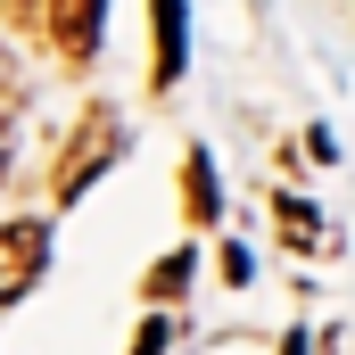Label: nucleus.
<instances>
[{"label": "nucleus", "instance_id": "f257e3e1", "mask_svg": "<svg viewBox=\"0 0 355 355\" xmlns=\"http://www.w3.org/2000/svg\"><path fill=\"white\" fill-rule=\"evenodd\" d=\"M116 149H124L116 116H107V107H91V116H83V141H75V157H58V198H83L91 182L116 166Z\"/></svg>", "mask_w": 355, "mask_h": 355}, {"label": "nucleus", "instance_id": "f03ea898", "mask_svg": "<svg viewBox=\"0 0 355 355\" xmlns=\"http://www.w3.org/2000/svg\"><path fill=\"white\" fill-rule=\"evenodd\" d=\"M50 265V232L42 223H0V306H17Z\"/></svg>", "mask_w": 355, "mask_h": 355}, {"label": "nucleus", "instance_id": "7ed1b4c3", "mask_svg": "<svg viewBox=\"0 0 355 355\" xmlns=\"http://www.w3.org/2000/svg\"><path fill=\"white\" fill-rule=\"evenodd\" d=\"M99 17H107V0H50V42H58L75 67L99 50Z\"/></svg>", "mask_w": 355, "mask_h": 355}, {"label": "nucleus", "instance_id": "20e7f679", "mask_svg": "<svg viewBox=\"0 0 355 355\" xmlns=\"http://www.w3.org/2000/svg\"><path fill=\"white\" fill-rule=\"evenodd\" d=\"M272 223H281V240H289L297 257H322V248H331V223H322L297 190H272Z\"/></svg>", "mask_w": 355, "mask_h": 355}, {"label": "nucleus", "instance_id": "39448f33", "mask_svg": "<svg viewBox=\"0 0 355 355\" xmlns=\"http://www.w3.org/2000/svg\"><path fill=\"white\" fill-rule=\"evenodd\" d=\"M182 83V0H157V91Z\"/></svg>", "mask_w": 355, "mask_h": 355}, {"label": "nucleus", "instance_id": "423d86ee", "mask_svg": "<svg viewBox=\"0 0 355 355\" xmlns=\"http://www.w3.org/2000/svg\"><path fill=\"white\" fill-rule=\"evenodd\" d=\"M182 207H190L198 223H215V215H223V198H215V166H207L198 149L182 157Z\"/></svg>", "mask_w": 355, "mask_h": 355}, {"label": "nucleus", "instance_id": "0eeeda50", "mask_svg": "<svg viewBox=\"0 0 355 355\" xmlns=\"http://www.w3.org/2000/svg\"><path fill=\"white\" fill-rule=\"evenodd\" d=\"M182 281H190V257H166V265L149 272V297H174Z\"/></svg>", "mask_w": 355, "mask_h": 355}, {"label": "nucleus", "instance_id": "6e6552de", "mask_svg": "<svg viewBox=\"0 0 355 355\" xmlns=\"http://www.w3.org/2000/svg\"><path fill=\"white\" fill-rule=\"evenodd\" d=\"M166 339H174V322H141V347L132 355H166Z\"/></svg>", "mask_w": 355, "mask_h": 355}, {"label": "nucleus", "instance_id": "1a4fd4ad", "mask_svg": "<svg viewBox=\"0 0 355 355\" xmlns=\"http://www.w3.org/2000/svg\"><path fill=\"white\" fill-rule=\"evenodd\" d=\"M0 182H8V141H0Z\"/></svg>", "mask_w": 355, "mask_h": 355}]
</instances>
